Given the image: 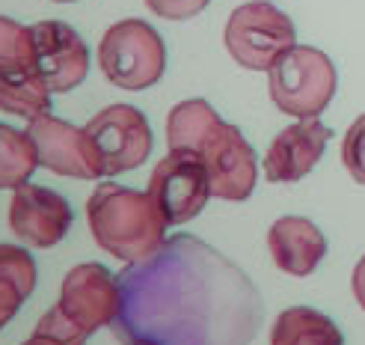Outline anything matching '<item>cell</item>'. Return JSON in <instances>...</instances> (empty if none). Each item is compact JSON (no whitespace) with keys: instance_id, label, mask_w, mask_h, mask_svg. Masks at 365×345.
<instances>
[{"instance_id":"6da1fadb","label":"cell","mask_w":365,"mask_h":345,"mask_svg":"<svg viewBox=\"0 0 365 345\" xmlns=\"http://www.w3.org/2000/svg\"><path fill=\"white\" fill-rule=\"evenodd\" d=\"M119 292L110 331L122 345H250L264 316L252 280L187 232L128 265Z\"/></svg>"},{"instance_id":"7a4b0ae2","label":"cell","mask_w":365,"mask_h":345,"mask_svg":"<svg viewBox=\"0 0 365 345\" xmlns=\"http://www.w3.org/2000/svg\"><path fill=\"white\" fill-rule=\"evenodd\" d=\"M86 221L96 244L128 265H137L160 250L170 226L149 191L143 194L116 181H104L93 191L86 199Z\"/></svg>"},{"instance_id":"3957f363","label":"cell","mask_w":365,"mask_h":345,"mask_svg":"<svg viewBox=\"0 0 365 345\" xmlns=\"http://www.w3.org/2000/svg\"><path fill=\"white\" fill-rule=\"evenodd\" d=\"M122 304L119 277L98 262L75 265L66 274L60 301L39 319L36 334L63 345H86L89 334L110 328Z\"/></svg>"},{"instance_id":"277c9868","label":"cell","mask_w":365,"mask_h":345,"mask_svg":"<svg viewBox=\"0 0 365 345\" xmlns=\"http://www.w3.org/2000/svg\"><path fill=\"white\" fill-rule=\"evenodd\" d=\"M98 66L119 89L155 86L167 71V45L160 33L143 18H125L107 27L98 42Z\"/></svg>"},{"instance_id":"5b68a950","label":"cell","mask_w":365,"mask_h":345,"mask_svg":"<svg viewBox=\"0 0 365 345\" xmlns=\"http://www.w3.org/2000/svg\"><path fill=\"white\" fill-rule=\"evenodd\" d=\"M267 75L273 104L297 119H318L330 107L339 86L333 60L312 45H294Z\"/></svg>"},{"instance_id":"8992f818","label":"cell","mask_w":365,"mask_h":345,"mask_svg":"<svg viewBox=\"0 0 365 345\" xmlns=\"http://www.w3.org/2000/svg\"><path fill=\"white\" fill-rule=\"evenodd\" d=\"M223 42L229 57L250 71H270L297 45L294 21L267 0H247L229 15Z\"/></svg>"},{"instance_id":"52a82bcc","label":"cell","mask_w":365,"mask_h":345,"mask_svg":"<svg viewBox=\"0 0 365 345\" xmlns=\"http://www.w3.org/2000/svg\"><path fill=\"white\" fill-rule=\"evenodd\" d=\"M104 176H119L143 167L152 152V129L143 111L134 104H110L98 111L86 125Z\"/></svg>"},{"instance_id":"ba28073f","label":"cell","mask_w":365,"mask_h":345,"mask_svg":"<svg viewBox=\"0 0 365 345\" xmlns=\"http://www.w3.org/2000/svg\"><path fill=\"white\" fill-rule=\"evenodd\" d=\"M149 196L158 203L163 221L170 226L187 224L205 209L211 185H208V170L202 164L199 152H181L170 149V155H163L149 179Z\"/></svg>"},{"instance_id":"9c48e42d","label":"cell","mask_w":365,"mask_h":345,"mask_svg":"<svg viewBox=\"0 0 365 345\" xmlns=\"http://www.w3.org/2000/svg\"><path fill=\"white\" fill-rule=\"evenodd\" d=\"M202 164L208 170L211 196L241 203L255 191L259 181V155L247 143V137L229 122H220L208 134L205 146L199 149Z\"/></svg>"},{"instance_id":"30bf717a","label":"cell","mask_w":365,"mask_h":345,"mask_svg":"<svg viewBox=\"0 0 365 345\" xmlns=\"http://www.w3.org/2000/svg\"><path fill=\"white\" fill-rule=\"evenodd\" d=\"M27 137L33 140L39 164L45 170L57 173V176H71V179L104 176L86 129H78V125H71L66 119L51 116V111H48L42 116L30 119Z\"/></svg>"},{"instance_id":"8fae6325","label":"cell","mask_w":365,"mask_h":345,"mask_svg":"<svg viewBox=\"0 0 365 345\" xmlns=\"http://www.w3.org/2000/svg\"><path fill=\"white\" fill-rule=\"evenodd\" d=\"M71 203L51 188L42 185H21L15 188L9 203V226L12 232L30 247H53L60 244L71 229Z\"/></svg>"},{"instance_id":"7c38bea8","label":"cell","mask_w":365,"mask_h":345,"mask_svg":"<svg viewBox=\"0 0 365 345\" xmlns=\"http://www.w3.org/2000/svg\"><path fill=\"white\" fill-rule=\"evenodd\" d=\"M30 30L36 42V66L51 93H68L81 86L89 75V48L81 33L57 18L33 24Z\"/></svg>"},{"instance_id":"4fadbf2b","label":"cell","mask_w":365,"mask_h":345,"mask_svg":"<svg viewBox=\"0 0 365 345\" xmlns=\"http://www.w3.org/2000/svg\"><path fill=\"white\" fill-rule=\"evenodd\" d=\"M330 137L333 131L318 119H300L294 125H288V129H282L270 140V146L264 152V161H262L264 179L270 185L300 181L324 158Z\"/></svg>"},{"instance_id":"5bb4252c","label":"cell","mask_w":365,"mask_h":345,"mask_svg":"<svg viewBox=\"0 0 365 345\" xmlns=\"http://www.w3.org/2000/svg\"><path fill=\"white\" fill-rule=\"evenodd\" d=\"M267 250L279 271L291 277H309L327 256V239L309 217L288 214L267 229Z\"/></svg>"},{"instance_id":"9a60e30c","label":"cell","mask_w":365,"mask_h":345,"mask_svg":"<svg viewBox=\"0 0 365 345\" xmlns=\"http://www.w3.org/2000/svg\"><path fill=\"white\" fill-rule=\"evenodd\" d=\"M0 111L27 122L51 111V89L39 66L27 60H0Z\"/></svg>"},{"instance_id":"2e32d148","label":"cell","mask_w":365,"mask_h":345,"mask_svg":"<svg viewBox=\"0 0 365 345\" xmlns=\"http://www.w3.org/2000/svg\"><path fill=\"white\" fill-rule=\"evenodd\" d=\"M270 345H344L339 324L312 306H291L270 328Z\"/></svg>"},{"instance_id":"e0dca14e","label":"cell","mask_w":365,"mask_h":345,"mask_svg":"<svg viewBox=\"0 0 365 345\" xmlns=\"http://www.w3.org/2000/svg\"><path fill=\"white\" fill-rule=\"evenodd\" d=\"M220 114L205 99H187L178 101L167 116V143L170 149L181 152H199L205 146L208 134L220 125Z\"/></svg>"},{"instance_id":"ac0fdd59","label":"cell","mask_w":365,"mask_h":345,"mask_svg":"<svg viewBox=\"0 0 365 345\" xmlns=\"http://www.w3.org/2000/svg\"><path fill=\"white\" fill-rule=\"evenodd\" d=\"M36 167H39V155H36V146L27 131L0 125V188L15 191L27 185Z\"/></svg>"},{"instance_id":"d6986e66","label":"cell","mask_w":365,"mask_h":345,"mask_svg":"<svg viewBox=\"0 0 365 345\" xmlns=\"http://www.w3.org/2000/svg\"><path fill=\"white\" fill-rule=\"evenodd\" d=\"M0 60H27L36 63L33 30L0 15Z\"/></svg>"},{"instance_id":"ffe728a7","label":"cell","mask_w":365,"mask_h":345,"mask_svg":"<svg viewBox=\"0 0 365 345\" xmlns=\"http://www.w3.org/2000/svg\"><path fill=\"white\" fill-rule=\"evenodd\" d=\"M0 271L18 283V289L24 292V298H30V292L36 289V262H33V256L24 247L0 244Z\"/></svg>"},{"instance_id":"44dd1931","label":"cell","mask_w":365,"mask_h":345,"mask_svg":"<svg viewBox=\"0 0 365 345\" xmlns=\"http://www.w3.org/2000/svg\"><path fill=\"white\" fill-rule=\"evenodd\" d=\"M341 164L351 173L354 181L365 185V114L356 116V122L341 140Z\"/></svg>"},{"instance_id":"7402d4cb","label":"cell","mask_w":365,"mask_h":345,"mask_svg":"<svg viewBox=\"0 0 365 345\" xmlns=\"http://www.w3.org/2000/svg\"><path fill=\"white\" fill-rule=\"evenodd\" d=\"M143 4L167 21H187V18L202 12L211 0H143Z\"/></svg>"},{"instance_id":"603a6c76","label":"cell","mask_w":365,"mask_h":345,"mask_svg":"<svg viewBox=\"0 0 365 345\" xmlns=\"http://www.w3.org/2000/svg\"><path fill=\"white\" fill-rule=\"evenodd\" d=\"M24 292L18 289V283L12 277H6L4 271H0V331L6 328V324L15 319V313L21 310V304H24Z\"/></svg>"},{"instance_id":"cb8c5ba5","label":"cell","mask_w":365,"mask_h":345,"mask_svg":"<svg viewBox=\"0 0 365 345\" xmlns=\"http://www.w3.org/2000/svg\"><path fill=\"white\" fill-rule=\"evenodd\" d=\"M351 289H354V298H356V304L362 306V313H365V256H362V259L356 262V268H354Z\"/></svg>"},{"instance_id":"d4e9b609","label":"cell","mask_w":365,"mask_h":345,"mask_svg":"<svg viewBox=\"0 0 365 345\" xmlns=\"http://www.w3.org/2000/svg\"><path fill=\"white\" fill-rule=\"evenodd\" d=\"M21 345H63V342H57V339H51V336H42V334H33L27 342H21Z\"/></svg>"},{"instance_id":"484cf974","label":"cell","mask_w":365,"mask_h":345,"mask_svg":"<svg viewBox=\"0 0 365 345\" xmlns=\"http://www.w3.org/2000/svg\"><path fill=\"white\" fill-rule=\"evenodd\" d=\"M51 4H78V0H51Z\"/></svg>"}]
</instances>
